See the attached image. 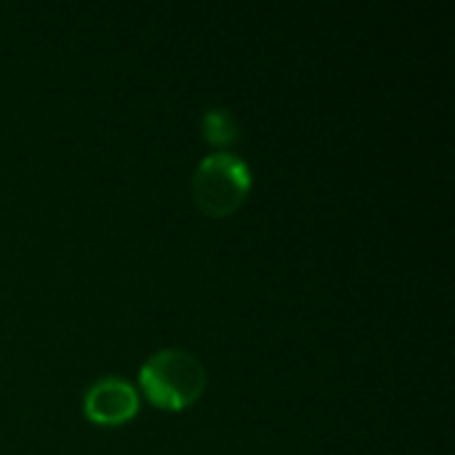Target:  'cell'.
Segmentation results:
<instances>
[{"label":"cell","mask_w":455,"mask_h":455,"mask_svg":"<svg viewBox=\"0 0 455 455\" xmlns=\"http://www.w3.org/2000/svg\"><path fill=\"white\" fill-rule=\"evenodd\" d=\"M208 373L203 363L187 349H160L155 352L139 373V387L144 397L163 411H184L200 400L205 392Z\"/></svg>","instance_id":"6da1fadb"},{"label":"cell","mask_w":455,"mask_h":455,"mask_svg":"<svg viewBox=\"0 0 455 455\" xmlns=\"http://www.w3.org/2000/svg\"><path fill=\"white\" fill-rule=\"evenodd\" d=\"M253 184L248 163L227 149L211 152L200 160L192 176L195 205L213 219L232 216L248 197Z\"/></svg>","instance_id":"7a4b0ae2"},{"label":"cell","mask_w":455,"mask_h":455,"mask_svg":"<svg viewBox=\"0 0 455 455\" xmlns=\"http://www.w3.org/2000/svg\"><path fill=\"white\" fill-rule=\"evenodd\" d=\"M83 413L91 424L120 427L139 413V392L128 379H99L93 387H88L83 397Z\"/></svg>","instance_id":"3957f363"},{"label":"cell","mask_w":455,"mask_h":455,"mask_svg":"<svg viewBox=\"0 0 455 455\" xmlns=\"http://www.w3.org/2000/svg\"><path fill=\"white\" fill-rule=\"evenodd\" d=\"M203 136L213 147H229L240 139V125L237 117L227 107H211L203 115Z\"/></svg>","instance_id":"277c9868"}]
</instances>
